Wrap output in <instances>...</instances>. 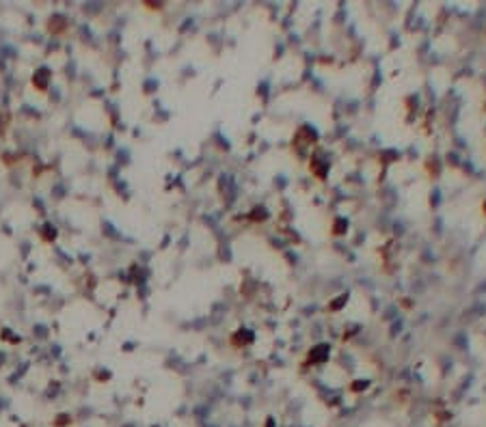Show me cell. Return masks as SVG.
Listing matches in <instances>:
<instances>
[{"instance_id":"obj_7","label":"cell","mask_w":486,"mask_h":427,"mask_svg":"<svg viewBox=\"0 0 486 427\" xmlns=\"http://www.w3.org/2000/svg\"><path fill=\"white\" fill-rule=\"evenodd\" d=\"M346 305H348V294H342L337 300H333V302H331L329 309H331V311H339V309L346 307Z\"/></svg>"},{"instance_id":"obj_1","label":"cell","mask_w":486,"mask_h":427,"mask_svg":"<svg viewBox=\"0 0 486 427\" xmlns=\"http://www.w3.org/2000/svg\"><path fill=\"white\" fill-rule=\"evenodd\" d=\"M316 140H318L316 129H311L309 125H301L299 129H296L292 145H294V149L299 151V154H307V149H309Z\"/></svg>"},{"instance_id":"obj_10","label":"cell","mask_w":486,"mask_h":427,"mask_svg":"<svg viewBox=\"0 0 486 427\" xmlns=\"http://www.w3.org/2000/svg\"><path fill=\"white\" fill-rule=\"evenodd\" d=\"M266 427H274V421H272V418H266Z\"/></svg>"},{"instance_id":"obj_2","label":"cell","mask_w":486,"mask_h":427,"mask_svg":"<svg viewBox=\"0 0 486 427\" xmlns=\"http://www.w3.org/2000/svg\"><path fill=\"white\" fill-rule=\"evenodd\" d=\"M329 356H331V347L326 343H320V345L311 347V352L307 356V365H322L329 360Z\"/></svg>"},{"instance_id":"obj_5","label":"cell","mask_w":486,"mask_h":427,"mask_svg":"<svg viewBox=\"0 0 486 427\" xmlns=\"http://www.w3.org/2000/svg\"><path fill=\"white\" fill-rule=\"evenodd\" d=\"M231 343H234L236 347H242V345L253 343V332H249V330H238L236 335L231 337Z\"/></svg>"},{"instance_id":"obj_8","label":"cell","mask_w":486,"mask_h":427,"mask_svg":"<svg viewBox=\"0 0 486 427\" xmlns=\"http://www.w3.org/2000/svg\"><path fill=\"white\" fill-rule=\"evenodd\" d=\"M268 218V212L264 207H255V212L251 214V220H266Z\"/></svg>"},{"instance_id":"obj_3","label":"cell","mask_w":486,"mask_h":427,"mask_svg":"<svg viewBox=\"0 0 486 427\" xmlns=\"http://www.w3.org/2000/svg\"><path fill=\"white\" fill-rule=\"evenodd\" d=\"M309 171L314 173V175H316L318 179H324L326 175H329V162H326L320 154H316V156H311Z\"/></svg>"},{"instance_id":"obj_11","label":"cell","mask_w":486,"mask_h":427,"mask_svg":"<svg viewBox=\"0 0 486 427\" xmlns=\"http://www.w3.org/2000/svg\"><path fill=\"white\" fill-rule=\"evenodd\" d=\"M484 209H486V203H484Z\"/></svg>"},{"instance_id":"obj_4","label":"cell","mask_w":486,"mask_h":427,"mask_svg":"<svg viewBox=\"0 0 486 427\" xmlns=\"http://www.w3.org/2000/svg\"><path fill=\"white\" fill-rule=\"evenodd\" d=\"M48 78H50L48 69H39V71H35V76H33V86H37V91L46 93V89H48Z\"/></svg>"},{"instance_id":"obj_6","label":"cell","mask_w":486,"mask_h":427,"mask_svg":"<svg viewBox=\"0 0 486 427\" xmlns=\"http://www.w3.org/2000/svg\"><path fill=\"white\" fill-rule=\"evenodd\" d=\"M348 231V220L346 218H337L335 220V227H333V233L335 235H344Z\"/></svg>"},{"instance_id":"obj_9","label":"cell","mask_w":486,"mask_h":427,"mask_svg":"<svg viewBox=\"0 0 486 427\" xmlns=\"http://www.w3.org/2000/svg\"><path fill=\"white\" fill-rule=\"evenodd\" d=\"M369 386V382L367 380H357V382H354V384L350 386L352 390H354V393H361V390H365Z\"/></svg>"}]
</instances>
